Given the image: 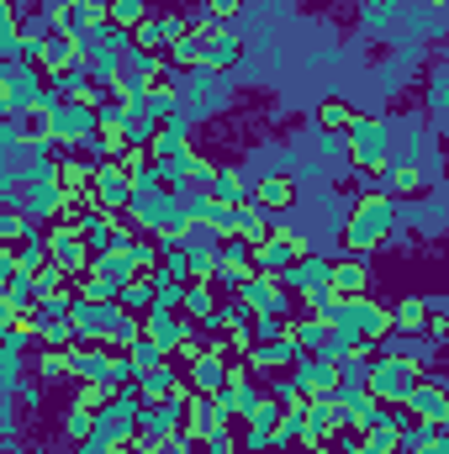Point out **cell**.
Here are the masks:
<instances>
[{
  "mask_svg": "<svg viewBox=\"0 0 449 454\" xmlns=\"http://www.w3.org/2000/svg\"><path fill=\"white\" fill-rule=\"evenodd\" d=\"M365 386H370L381 402H407V396H413V386H418V370H413V359L386 354V359H375V364H370Z\"/></svg>",
  "mask_w": 449,
  "mask_h": 454,
  "instance_id": "obj_1",
  "label": "cell"
},
{
  "mask_svg": "<svg viewBox=\"0 0 449 454\" xmlns=\"http://www.w3.org/2000/svg\"><path fill=\"white\" fill-rule=\"evenodd\" d=\"M386 227H391V207H386L381 196H370V201L354 207V217H349V227H343V238H349V248H375V243L386 238Z\"/></svg>",
  "mask_w": 449,
  "mask_h": 454,
  "instance_id": "obj_2",
  "label": "cell"
},
{
  "mask_svg": "<svg viewBox=\"0 0 449 454\" xmlns=\"http://www.w3.org/2000/svg\"><path fill=\"white\" fill-rule=\"evenodd\" d=\"M96 207H101V212H122V207H132V175H127L116 159L96 175Z\"/></svg>",
  "mask_w": 449,
  "mask_h": 454,
  "instance_id": "obj_3",
  "label": "cell"
},
{
  "mask_svg": "<svg viewBox=\"0 0 449 454\" xmlns=\"http://www.w3.org/2000/svg\"><path fill=\"white\" fill-rule=\"evenodd\" d=\"M349 148H354V159H359L365 169L386 164V127H381V121H354V127H349Z\"/></svg>",
  "mask_w": 449,
  "mask_h": 454,
  "instance_id": "obj_4",
  "label": "cell"
},
{
  "mask_svg": "<svg viewBox=\"0 0 449 454\" xmlns=\"http://www.w3.org/2000/svg\"><path fill=\"white\" fill-rule=\"evenodd\" d=\"M191 391H196V396H217V391H227L223 348H212V354H201V359L191 364Z\"/></svg>",
  "mask_w": 449,
  "mask_h": 454,
  "instance_id": "obj_5",
  "label": "cell"
},
{
  "mask_svg": "<svg viewBox=\"0 0 449 454\" xmlns=\"http://www.w3.org/2000/svg\"><path fill=\"white\" fill-rule=\"evenodd\" d=\"M243 301H248V312H286L280 275H254V280H243Z\"/></svg>",
  "mask_w": 449,
  "mask_h": 454,
  "instance_id": "obj_6",
  "label": "cell"
},
{
  "mask_svg": "<svg viewBox=\"0 0 449 454\" xmlns=\"http://www.w3.org/2000/svg\"><path fill=\"white\" fill-rule=\"evenodd\" d=\"M227 423V407L217 402V396H191V439H212V434H223Z\"/></svg>",
  "mask_w": 449,
  "mask_h": 454,
  "instance_id": "obj_7",
  "label": "cell"
},
{
  "mask_svg": "<svg viewBox=\"0 0 449 454\" xmlns=\"http://www.w3.org/2000/svg\"><path fill=\"white\" fill-rule=\"evenodd\" d=\"M143 328H148V339L164 343V348H180V343H185V323H180L175 312H164V307H154Z\"/></svg>",
  "mask_w": 449,
  "mask_h": 454,
  "instance_id": "obj_8",
  "label": "cell"
},
{
  "mask_svg": "<svg viewBox=\"0 0 449 454\" xmlns=\"http://www.w3.org/2000/svg\"><path fill=\"white\" fill-rule=\"evenodd\" d=\"M212 196L227 201V207H243L248 201V191H243V180L232 175V169H217V180H212Z\"/></svg>",
  "mask_w": 449,
  "mask_h": 454,
  "instance_id": "obj_9",
  "label": "cell"
},
{
  "mask_svg": "<svg viewBox=\"0 0 449 454\" xmlns=\"http://www.w3.org/2000/svg\"><path fill=\"white\" fill-rule=\"evenodd\" d=\"M148 16H143V0H112V27H122V32H138Z\"/></svg>",
  "mask_w": 449,
  "mask_h": 454,
  "instance_id": "obj_10",
  "label": "cell"
},
{
  "mask_svg": "<svg viewBox=\"0 0 449 454\" xmlns=\"http://www.w3.org/2000/svg\"><path fill=\"white\" fill-rule=\"evenodd\" d=\"M254 201H259V207H286V201H291V180H275V175L259 180V185H254Z\"/></svg>",
  "mask_w": 449,
  "mask_h": 454,
  "instance_id": "obj_11",
  "label": "cell"
},
{
  "mask_svg": "<svg viewBox=\"0 0 449 454\" xmlns=\"http://www.w3.org/2000/svg\"><path fill=\"white\" fill-rule=\"evenodd\" d=\"M391 328H402V333H418V328H423V301H418V296H407V301L391 312Z\"/></svg>",
  "mask_w": 449,
  "mask_h": 454,
  "instance_id": "obj_12",
  "label": "cell"
},
{
  "mask_svg": "<svg viewBox=\"0 0 449 454\" xmlns=\"http://www.w3.org/2000/svg\"><path fill=\"white\" fill-rule=\"evenodd\" d=\"M232 53H238L232 32H212V37H207V64H212V69H223V64H232Z\"/></svg>",
  "mask_w": 449,
  "mask_h": 454,
  "instance_id": "obj_13",
  "label": "cell"
},
{
  "mask_svg": "<svg viewBox=\"0 0 449 454\" xmlns=\"http://www.w3.org/2000/svg\"><path fill=\"white\" fill-rule=\"evenodd\" d=\"M359 286H365V270H359V264H338L334 270V291L338 296H359Z\"/></svg>",
  "mask_w": 449,
  "mask_h": 454,
  "instance_id": "obj_14",
  "label": "cell"
},
{
  "mask_svg": "<svg viewBox=\"0 0 449 454\" xmlns=\"http://www.w3.org/2000/svg\"><path fill=\"white\" fill-rule=\"evenodd\" d=\"M185 312H196V317H201V323H207V317H212V296H207V280H196V286H191V291H185Z\"/></svg>",
  "mask_w": 449,
  "mask_h": 454,
  "instance_id": "obj_15",
  "label": "cell"
},
{
  "mask_svg": "<svg viewBox=\"0 0 449 454\" xmlns=\"http://www.w3.org/2000/svg\"><path fill=\"white\" fill-rule=\"evenodd\" d=\"M323 127H328V132H343V127H354L349 106H323Z\"/></svg>",
  "mask_w": 449,
  "mask_h": 454,
  "instance_id": "obj_16",
  "label": "cell"
},
{
  "mask_svg": "<svg viewBox=\"0 0 449 454\" xmlns=\"http://www.w3.org/2000/svg\"><path fill=\"white\" fill-rule=\"evenodd\" d=\"M207 5H212L217 16H232V11H238V0H207Z\"/></svg>",
  "mask_w": 449,
  "mask_h": 454,
  "instance_id": "obj_17",
  "label": "cell"
},
{
  "mask_svg": "<svg viewBox=\"0 0 449 454\" xmlns=\"http://www.w3.org/2000/svg\"><path fill=\"white\" fill-rule=\"evenodd\" d=\"M312 454H328V450H312Z\"/></svg>",
  "mask_w": 449,
  "mask_h": 454,
  "instance_id": "obj_18",
  "label": "cell"
}]
</instances>
